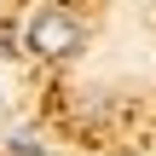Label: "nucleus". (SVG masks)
Instances as JSON below:
<instances>
[{
    "instance_id": "obj_1",
    "label": "nucleus",
    "mask_w": 156,
    "mask_h": 156,
    "mask_svg": "<svg viewBox=\"0 0 156 156\" xmlns=\"http://www.w3.org/2000/svg\"><path fill=\"white\" fill-rule=\"evenodd\" d=\"M81 46H87V23L69 6H46V12L29 17V52H41V58H75Z\"/></svg>"
},
{
    "instance_id": "obj_2",
    "label": "nucleus",
    "mask_w": 156,
    "mask_h": 156,
    "mask_svg": "<svg viewBox=\"0 0 156 156\" xmlns=\"http://www.w3.org/2000/svg\"><path fill=\"white\" fill-rule=\"evenodd\" d=\"M12 151H17V156H41L35 145H29V133H17V145H12Z\"/></svg>"
},
{
    "instance_id": "obj_3",
    "label": "nucleus",
    "mask_w": 156,
    "mask_h": 156,
    "mask_svg": "<svg viewBox=\"0 0 156 156\" xmlns=\"http://www.w3.org/2000/svg\"><path fill=\"white\" fill-rule=\"evenodd\" d=\"M0 6H6V0H0Z\"/></svg>"
}]
</instances>
